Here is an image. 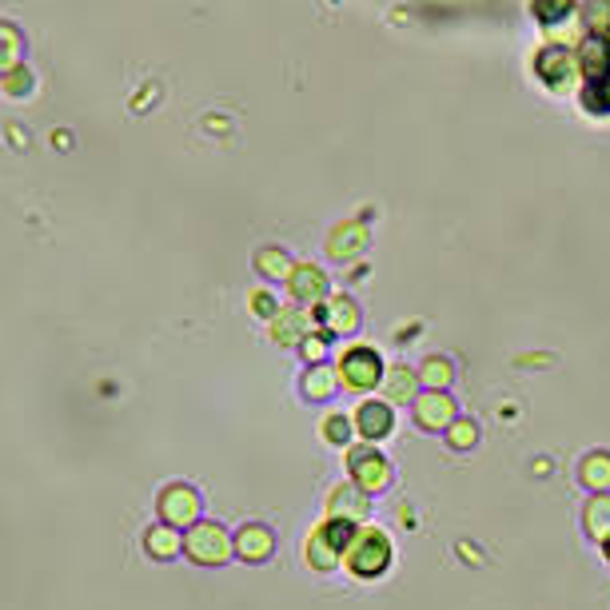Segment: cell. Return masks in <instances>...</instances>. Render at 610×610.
<instances>
[{"label":"cell","instance_id":"obj_16","mask_svg":"<svg viewBox=\"0 0 610 610\" xmlns=\"http://www.w3.org/2000/svg\"><path fill=\"white\" fill-rule=\"evenodd\" d=\"M144 547H148L152 559H172V555L184 551V543H180V535H176L172 527H152L148 539H144Z\"/></svg>","mask_w":610,"mask_h":610},{"label":"cell","instance_id":"obj_11","mask_svg":"<svg viewBox=\"0 0 610 610\" xmlns=\"http://www.w3.org/2000/svg\"><path fill=\"white\" fill-rule=\"evenodd\" d=\"M419 395V371L407 363H395L391 371H383V399L387 403H415Z\"/></svg>","mask_w":610,"mask_h":610},{"label":"cell","instance_id":"obj_18","mask_svg":"<svg viewBox=\"0 0 610 610\" xmlns=\"http://www.w3.org/2000/svg\"><path fill=\"white\" fill-rule=\"evenodd\" d=\"M451 379H455V367H451L443 355H431V359L419 367V383H427L431 391H443Z\"/></svg>","mask_w":610,"mask_h":610},{"label":"cell","instance_id":"obj_14","mask_svg":"<svg viewBox=\"0 0 610 610\" xmlns=\"http://www.w3.org/2000/svg\"><path fill=\"white\" fill-rule=\"evenodd\" d=\"M579 479H583V487H591V491H610V455L607 451H591V455L583 459V467H579Z\"/></svg>","mask_w":610,"mask_h":610},{"label":"cell","instance_id":"obj_20","mask_svg":"<svg viewBox=\"0 0 610 610\" xmlns=\"http://www.w3.org/2000/svg\"><path fill=\"white\" fill-rule=\"evenodd\" d=\"M447 443H451L455 451H467V447L479 443V427H475L471 419H451V423H447Z\"/></svg>","mask_w":610,"mask_h":610},{"label":"cell","instance_id":"obj_7","mask_svg":"<svg viewBox=\"0 0 610 610\" xmlns=\"http://www.w3.org/2000/svg\"><path fill=\"white\" fill-rule=\"evenodd\" d=\"M455 419V403L447 391H427V395H415V423L423 431H447V423Z\"/></svg>","mask_w":610,"mask_h":610},{"label":"cell","instance_id":"obj_15","mask_svg":"<svg viewBox=\"0 0 610 610\" xmlns=\"http://www.w3.org/2000/svg\"><path fill=\"white\" fill-rule=\"evenodd\" d=\"M583 523H587L591 539H599V543L607 539V535H610V491H595V499L587 503Z\"/></svg>","mask_w":610,"mask_h":610},{"label":"cell","instance_id":"obj_5","mask_svg":"<svg viewBox=\"0 0 610 610\" xmlns=\"http://www.w3.org/2000/svg\"><path fill=\"white\" fill-rule=\"evenodd\" d=\"M184 551H188L196 563L216 567V563H224V559H228L232 543H228V535H224L216 523H200V527H192V535L184 539Z\"/></svg>","mask_w":610,"mask_h":610},{"label":"cell","instance_id":"obj_19","mask_svg":"<svg viewBox=\"0 0 610 610\" xmlns=\"http://www.w3.org/2000/svg\"><path fill=\"white\" fill-rule=\"evenodd\" d=\"M288 280H292V292H296L304 304H311V300L323 296V276H319L315 268H296Z\"/></svg>","mask_w":610,"mask_h":610},{"label":"cell","instance_id":"obj_13","mask_svg":"<svg viewBox=\"0 0 610 610\" xmlns=\"http://www.w3.org/2000/svg\"><path fill=\"white\" fill-rule=\"evenodd\" d=\"M323 319H327V335H343V331H355V323H359V307L351 304V300H331V304L323 307Z\"/></svg>","mask_w":610,"mask_h":610},{"label":"cell","instance_id":"obj_26","mask_svg":"<svg viewBox=\"0 0 610 610\" xmlns=\"http://www.w3.org/2000/svg\"><path fill=\"white\" fill-rule=\"evenodd\" d=\"M571 4H575V0H571Z\"/></svg>","mask_w":610,"mask_h":610},{"label":"cell","instance_id":"obj_4","mask_svg":"<svg viewBox=\"0 0 610 610\" xmlns=\"http://www.w3.org/2000/svg\"><path fill=\"white\" fill-rule=\"evenodd\" d=\"M379 379H383V359H379L371 347H351V351L339 359V383H343V387H351V391H371Z\"/></svg>","mask_w":610,"mask_h":610},{"label":"cell","instance_id":"obj_1","mask_svg":"<svg viewBox=\"0 0 610 610\" xmlns=\"http://www.w3.org/2000/svg\"><path fill=\"white\" fill-rule=\"evenodd\" d=\"M339 563L359 579H375V575H383L391 567V539L383 531H375V527H355V535H351V543H347Z\"/></svg>","mask_w":610,"mask_h":610},{"label":"cell","instance_id":"obj_8","mask_svg":"<svg viewBox=\"0 0 610 610\" xmlns=\"http://www.w3.org/2000/svg\"><path fill=\"white\" fill-rule=\"evenodd\" d=\"M160 511H164V519H168L172 527H188V523L200 515V495H196L192 487H184V483H172V487L160 495Z\"/></svg>","mask_w":610,"mask_h":610},{"label":"cell","instance_id":"obj_21","mask_svg":"<svg viewBox=\"0 0 610 610\" xmlns=\"http://www.w3.org/2000/svg\"><path fill=\"white\" fill-rule=\"evenodd\" d=\"M571 0H535L531 4V12H535V20L539 24H559V20H567L571 16Z\"/></svg>","mask_w":610,"mask_h":610},{"label":"cell","instance_id":"obj_3","mask_svg":"<svg viewBox=\"0 0 610 610\" xmlns=\"http://www.w3.org/2000/svg\"><path fill=\"white\" fill-rule=\"evenodd\" d=\"M535 76H539L547 88L567 92V88L579 80V56H575L571 48H563V44H547V48H539V56H535Z\"/></svg>","mask_w":610,"mask_h":610},{"label":"cell","instance_id":"obj_23","mask_svg":"<svg viewBox=\"0 0 610 610\" xmlns=\"http://www.w3.org/2000/svg\"><path fill=\"white\" fill-rule=\"evenodd\" d=\"M323 435H327L331 443H347V439H351V419H347V415H327Z\"/></svg>","mask_w":610,"mask_h":610},{"label":"cell","instance_id":"obj_24","mask_svg":"<svg viewBox=\"0 0 610 610\" xmlns=\"http://www.w3.org/2000/svg\"><path fill=\"white\" fill-rule=\"evenodd\" d=\"M252 304H260L256 307L260 315H276V300H272V296H252Z\"/></svg>","mask_w":610,"mask_h":610},{"label":"cell","instance_id":"obj_22","mask_svg":"<svg viewBox=\"0 0 610 610\" xmlns=\"http://www.w3.org/2000/svg\"><path fill=\"white\" fill-rule=\"evenodd\" d=\"M304 327H307V319H304V315H292V319H280V323H276V339H280V343H300V339H307V335H304Z\"/></svg>","mask_w":610,"mask_h":610},{"label":"cell","instance_id":"obj_2","mask_svg":"<svg viewBox=\"0 0 610 610\" xmlns=\"http://www.w3.org/2000/svg\"><path fill=\"white\" fill-rule=\"evenodd\" d=\"M351 535H355V523H343V519H327L323 527H315V535H311V543H307V559H311V567H315V571L335 567V563L343 559Z\"/></svg>","mask_w":610,"mask_h":610},{"label":"cell","instance_id":"obj_10","mask_svg":"<svg viewBox=\"0 0 610 610\" xmlns=\"http://www.w3.org/2000/svg\"><path fill=\"white\" fill-rule=\"evenodd\" d=\"M355 431L363 435V439H387L391 431H395V415H391V403H363L359 411H355Z\"/></svg>","mask_w":610,"mask_h":610},{"label":"cell","instance_id":"obj_12","mask_svg":"<svg viewBox=\"0 0 610 610\" xmlns=\"http://www.w3.org/2000/svg\"><path fill=\"white\" fill-rule=\"evenodd\" d=\"M272 547H276V539H272L268 527H244L240 539H236V551H240L248 563H264V559L272 555Z\"/></svg>","mask_w":610,"mask_h":610},{"label":"cell","instance_id":"obj_17","mask_svg":"<svg viewBox=\"0 0 610 610\" xmlns=\"http://www.w3.org/2000/svg\"><path fill=\"white\" fill-rule=\"evenodd\" d=\"M335 371L331 367H323V363H315L311 371L304 375V395L307 399H331V391H335Z\"/></svg>","mask_w":610,"mask_h":610},{"label":"cell","instance_id":"obj_25","mask_svg":"<svg viewBox=\"0 0 610 610\" xmlns=\"http://www.w3.org/2000/svg\"><path fill=\"white\" fill-rule=\"evenodd\" d=\"M603 551H607V559H610V535L603 539Z\"/></svg>","mask_w":610,"mask_h":610},{"label":"cell","instance_id":"obj_9","mask_svg":"<svg viewBox=\"0 0 610 610\" xmlns=\"http://www.w3.org/2000/svg\"><path fill=\"white\" fill-rule=\"evenodd\" d=\"M367 511H371V503H367V491H359V487H351V483L335 487V491H331V499H327V519L363 523V519H367Z\"/></svg>","mask_w":610,"mask_h":610},{"label":"cell","instance_id":"obj_6","mask_svg":"<svg viewBox=\"0 0 610 610\" xmlns=\"http://www.w3.org/2000/svg\"><path fill=\"white\" fill-rule=\"evenodd\" d=\"M347 467H351V479H355V487L359 491H383L387 483H391V463L379 455V451H351L347 455Z\"/></svg>","mask_w":610,"mask_h":610}]
</instances>
